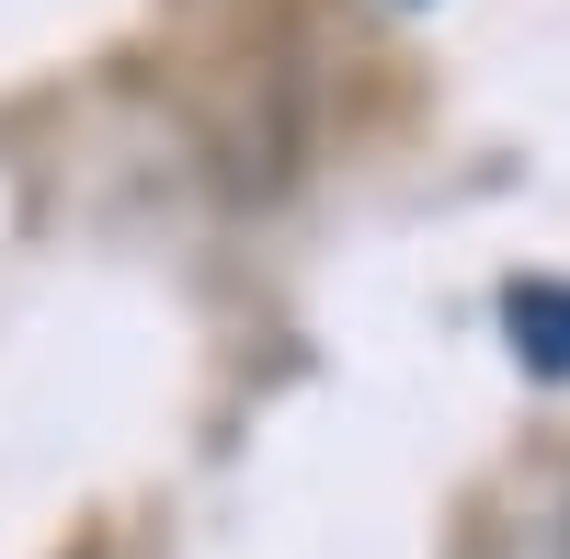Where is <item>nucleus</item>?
Listing matches in <instances>:
<instances>
[{
    "label": "nucleus",
    "mask_w": 570,
    "mask_h": 559,
    "mask_svg": "<svg viewBox=\"0 0 570 559\" xmlns=\"http://www.w3.org/2000/svg\"><path fill=\"white\" fill-rule=\"evenodd\" d=\"M502 332L525 354V377H570V286L559 274H525V286L502 297Z\"/></svg>",
    "instance_id": "1"
}]
</instances>
